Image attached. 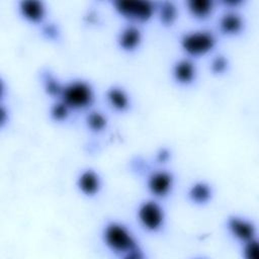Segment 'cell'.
<instances>
[{
	"mask_svg": "<svg viewBox=\"0 0 259 259\" xmlns=\"http://www.w3.org/2000/svg\"><path fill=\"white\" fill-rule=\"evenodd\" d=\"M114 11L128 23L143 24L156 15V2L147 0H116L112 2Z\"/></svg>",
	"mask_w": 259,
	"mask_h": 259,
	"instance_id": "5b68a950",
	"label": "cell"
},
{
	"mask_svg": "<svg viewBox=\"0 0 259 259\" xmlns=\"http://www.w3.org/2000/svg\"><path fill=\"white\" fill-rule=\"evenodd\" d=\"M105 100L108 106L118 113L128 111L132 106V99L128 92L118 85H112L106 89Z\"/></svg>",
	"mask_w": 259,
	"mask_h": 259,
	"instance_id": "4fadbf2b",
	"label": "cell"
},
{
	"mask_svg": "<svg viewBox=\"0 0 259 259\" xmlns=\"http://www.w3.org/2000/svg\"><path fill=\"white\" fill-rule=\"evenodd\" d=\"M186 197L187 200L194 205H206L212 200L213 197L212 186L204 180L194 181L188 186Z\"/></svg>",
	"mask_w": 259,
	"mask_h": 259,
	"instance_id": "5bb4252c",
	"label": "cell"
},
{
	"mask_svg": "<svg viewBox=\"0 0 259 259\" xmlns=\"http://www.w3.org/2000/svg\"><path fill=\"white\" fill-rule=\"evenodd\" d=\"M73 110L61 99H55V101L49 107V115L50 118L58 123H62L67 121Z\"/></svg>",
	"mask_w": 259,
	"mask_h": 259,
	"instance_id": "ac0fdd59",
	"label": "cell"
},
{
	"mask_svg": "<svg viewBox=\"0 0 259 259\" xmlns=\"http://www.w3.org/2000/svg\"><path fill=\"white\" fill-rule=\"evenodd\" d=\"M187 12L196 20L208 19L214 9L215 2L212 0H188L185 2Z\"/></svg>",
	"mask_w": 259,
	"mask_h": 259,
	"instance_id": "2e32d148",
	"label": "cell"
},
{
	"mask_svg": "<svg viewBox=\"0 0 259 259\" xmlns=\"http://www.w3.org/2000/svg\"><path fill=\"white\" fill-rule=\"evenodd\" d=\"M161 25L170 27L174 25L179 17V9L175 2L165 0L156 2V15Z\"/></svg>",
	"mask_w": 259,
	"mask_h": 259,
	"instance_id": "9a60e30c",
	"label": "cell"
},
{
	"mask_svg": "<svg viewBox=\"0 0 259 259\" xmlns=\"http://www.w3.org/2000/svg\"><path fill=\"white\" fill-rule=\"evenodd\" d=\"M136 219L140 227L147 233L158 234L166 226V211L159 199L150 197L143 199L136 208Z\"/></svg>",
	"mask_w": 259,
	"mask_h": 259,
	"instance_id": "277c9868",
	"label": "cell"
},
{
	"mask_svg": "<svg viewBox=\"0 0 259 259\" xmlns=\"http://www.w3.org/2000/svg\"><path fill=\"white\" fill-rule=\"evenodd\" d=\"M170 74L172 80L177 85L187 87L196 81L198 70L193 59L184 56L173 62Z\"/></svg>",
	"mask_w": 259,
	"mask_h": 259,
	"instance_id": "ba28073f",
	"label": "cell"
},
{
	"mask_svg": "<svg viewBox=\"0 0 259 259\" xmlns=\"http://www.w3.org/2000/svg\"><path fill=\"white\" fill-rule=\"evenodd\" d=\"M245 28V20L243 16L235 10V8H228L222 13L218 20V29L221 34L234 37L240 35Z\"/></svg>",
	"mask_w": 259,
	"mask_h": 259,
	"instance_id": "8fae6325",
	"label": "cell"
},
{
	"mask_svg": "<svg viewBox=\"0 0 259 259\" xmlns=\"http://www.w3.org/2000/svg\"><path fill=\"white\" fill-rule=\"evenodd\" d=\"M242 257L244 259H259V241L258 238L251 239L241 244Z\"/></svg>",
	"mask_w": 259,
	"mask_h": 259,
	"instance_id": "44dd1931",
	"label": "cell"
},
{
	"mask_svg": "<svg viewBox=\"0 0 259 259\" xmlns=\"http://www.w3.org/2000/svg\"><path fill=\"white\" fill-rule=\"evenodd\" d=\"M100 238L104 247L123 259H144L145 255L135 234L122 222L107 221L101 229Z\"/></svg>",
	"mask_w": 259,
	"mask_h": 259,
	"instance_id": "6da1fadb",
	"label": "cell"
},
{
	"mask_svg": "<svg viewBox=\"0 0 259 259\" xmlns=\"http://www.w3.org/2000/svg\"><path fill=\"white\" fill-rule=\"evenodd\" d=\"M41 79H42V86H44V89L47 92V94L50 95L51 97L55 98V99L59 98L64 83L60 82L50 72H47V73L42 74Z\"/></svg>",
	"mask_w": 259,
	"mask_h": 259,
	"instance_id": "d6986e66",
	"label": "cell"
},
{
	"mask_svg": "<svg viewBox=\"0 0 259 259\" xmlns=\"http://www.w3.org/2000/svg\"><path fill=\"white\" fill-rule=\"evenodd\" d=\"M85 124L91 133L100 134L107 128L108 118L100 110L89 109L85 115Z\"/></svg>",
	"mask_w": 259,
	"mask_h": 259,
	"instance_id": "e0dca14e",
	"label": "cell"
},
{
	"mask_svg": "<svg viewBox=\"0 0 259 259\" xmlns=\"http://www.w3.org/2000/svg\"><path fill=\"white\" fill-rule=\"evenodd\" d=\"M145 185L151 197L165 199L173 192L175 175L166 168H156L147 174Z\"/></svg>",
	"mask_w": 259,
	"mask_h": 259,
	"instance_id": "8992f818",
	"label": "cell"
},
{
	"mask_svg": "<svg viewBox=\"0 0 259 259\" xmlns=\"http://www.w3.org/2000/svg\"><path fill=\"white\" fill-rule=\"evenodd\" d=\"M59 99L63 100L73 112L89 110L95 102V90L86 80L72 79L63 84Z\"/></svg>",
	"mask_w": 259,
	"mask_h": 259,
	"instance_id": "3957f363",
	"label": "cell"
},
{
	"mask_svg": "<svg viewBox=\"0 0 259 259\" xmlns=\"http://www.w3.org/2000/svg\"><path fill=\"white\" fill-rule=\"evenodd\" d=\"M17 10L20 17L30 24H40L45 21L48 8L40 0H21L17 3Z\"/></svg>",
	"mask_w": 259,
	"mask_h": 259,
	"instance_id": "7c38bea8",
	"label": "cell"
},
{
	"mask_svg": "<svg viewBox=\"0 0 259 259\" xmlns=\"http://www.w3.org/2000/svg\"><path fill=\"white\" fill-rule=\"evenodd\" d=\"M76 187L83 196L95 197L102 189L101 176L93 168L82 169L76 177Z\"/></svg>",
	"mask_w": 259,
	"mask_h": 259,
	"instance_id": "30bf717a",
	"label": "cell"
},
{
	"mask_svg": "<svg viewBox=\"0 0 259 259\" xmlns=\"http://www.w3.org/2000/svg\"><path fill=\"white\" fill-rule=\"evenodd\" d=\"M226 229L229 235L240 244L257 238L256 224L252 220L240 214L229 215L226 220Z\"/></svg>",
	"mask_w": 259,
	"mask_h": 259,
	"instance_id": "52a82bcc",
	"label": "cell"
},
{
	"mask_svg": "<svg viewBox=\"0 0 259 259\" xmlns=\"http://www.w3.org/2000/svg\"><path fill=\"white\" fill-rule=\"evenodd\" d=\"M230 67V63L228 58L225 55H217L214 56L209 64V70L214 75H223L228 72Z\"/></svg>",
	"mask_w": 259,
	"mask_h": 259,
	"instance_id": "ffe728a7",
	"label": "cell"
},
{
	"mask_svg": "<svg viewBox=\"0 0 259 259\" xmlns=\"http://www.w3.org/2000/svg\"><path fill=\"white\" fill-rule=\"evenodd\" d=\"M143 39L144 35L141 26L135 23H126L116 35V45L120 51L131 54L140 49Z\"/></svg>",
	"mask_w": 259,
	"mask_h": 259,
	"instance_id": "9c48e42d",
	"label": "cell"
},
{
	"mask_svg": "<svg viewBox=\"0 0 259 259\" xmlns=\"http://www.w3.org/2000/svg\"><path fill=\"white\" fill-rule=\"evenodd\" d=\"M218 46V37L213 31L198 28L184 31L179 37V48L185 57L197 59L212 53Z\"/></svg>",
	"mask_w": 259,
	"mask_h": 259,
	"instance_id": "7a4b0ae2",
	"label": "cell"
}]
</instances>
